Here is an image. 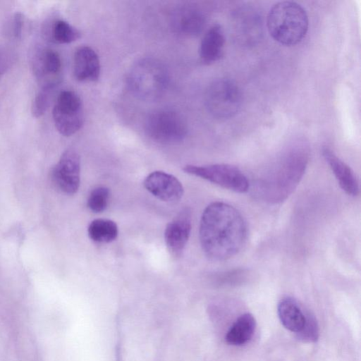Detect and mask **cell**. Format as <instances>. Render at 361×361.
<instances>
[{
	"instance_id": "1",
	"label": "cell",
	"mask_w": 361,
	"mask_h": 361,
	"mask_svg": "<svg viewBox=\"0 0 361 361\" xmlns=\"http://www.w3.org/2000/svg\"><path fill=\"white\" fill-rule=\"evenodd\" d=\"M247 235L246 222L232 205L214 202L204 210L199 235L205 255L214 261H224L237 255Z\"/></svg>"
},
{
	"instance_id": "2",
	"label": "cell",
	"mask_w": 361,
	"mask_h": 361,
	"mask_svg": "<svg viewBox=\"0 0 361 361\" xmlns=\"http://www.w3.org/2000/svg\"><path fill=\"white\" fill-rule=\"evenodd\" d=\"M310 149L304 141L289 146L279 160L259 178L257 195L271 203L285 200L296 188L307 168Z\"/></svg>"
},
{
	"instance_id": "3",
	"label": "cell",
	"mask_w": 361,
	"mask_h": 361,
	"mask_svg": "<svg viewBox=\"0 0 361 361\" xmlns=\"http://www.w3.org/2000/svg\"><path fill=\"white\" fill-rule=\"evenodd\" d=\"M270 35L281 44L293 46L300 42L308 30V17L298 3L290 1L275 4L267 16Z\"/></svg>"
},
{
	"instance_id": "4",
	"label": "cell",
	"mask_w": 361,
	"mask_h": 361,
	"mask_svg": "<svg viewBox=\"0 0 361 361\" xmlns=\"http://www.w3.org/2000/svg\"><path fill=\"white\" fill-rule=\"evenodd\" d=\"M169 80L167 69L160 61L146 59L139 61L131 68L128 83L135 96L152 101L164 94Z\"/></svg>"
},
{
	"instance_id": "5",
	"label": "cell",
	"mask_w": 361,
	"mask_h": 361,
	"mask_svg": "<svg viewBox=\"0 0 361 361\" xmlns=\"http://www.w3.org/2000/svg\"><path fill=\"white\" fill-rule=\"evenodd\" d=\"M242 97L236 84L227 78L214 81L207 89L205 104L211 114L218 118H229L241 106Z\"/></svg>"
},
{
	"instance_id": "6",
	"label": "cell",
	"mask_w": 361,
	"mask_h": 361,
	"mask_svg": "<svg viewBox=\"0 0 361 361\" xmlns=\"http://www.w3.org/2000/svg\"><path fill=\"white\" fill-rule=\"evenodd\" d=\"M183 171L186 173L200 177L224 188L236 192H245L250 183L245 174L237 167L226 164L204 166L185 165Z\"/></svg>"
},
{
	"instance_id": "7",
	"label": "cell",
	"mask_w": 361,
	"mask_h": 361,
	"mask_svg": "<svg viewBox=\"0 0 361 361\" xmlns=\"http://www.w3.org/2000/svg\"><path fill=\"white\" fill-rule=\"evenodd\" d=\"M145 130L151 139L162 144L177 143L187 134V126L182 116L169 109L150 114L145 122Z\"/></svg>"
},
{
	"instance_id": "8",
	"label": "cell",
	"mask_w": 361,
	"mask_h": 361,
	"mask_svg": "<svg viewBox=\"0 0 361 361\" xmlns=\"http://www.w3.org/2000/svg\"><path fill=\"white\" fill-rule=\"evenodd\" d=\"M53 120L56 130L63 136H71L82 127L84 120L80 97L75 92L59 93L53 108Z\"/></svg>"
},
{
	"instance_id": "9",
	"label": "cell",
	"mask_w": 361,
	"mask_h": 361,
	"mask_svg": "<svg viewBox=\"0 0 361 361\" xmlns=\"http://www.w3.org/2000/svg\"><path fill=\"white\" fill-rule=\"evenodd\" d=\"M231 30L234 39L243 46H252L262 36V21L259 13L251 7L236 9L232 16Z\"/></svg>"
},
{
	"instance_id": "10",
	"label": "cell",
	"mask_w": 361,
	"mask_h": 361,
	"mask_svg": "<svg viewBox=\"0 0 361 361\" xmlns=\"http://www.w3.org/2000/svg\"><path fill=\"white\" fill-rule=\"evenodd\" d=\"M52 180L55 185L64 193H75L80 182V159L76 151L67 149L61 155L54 167Z\"/></svg>"
},
{
	"instance_id": "11",
	"label": "cell",
	"mask_w": 361,
	"mask_h": 361,
	"mask_svg": "<svg viewBox=\"0 0 361 361\" xmlns=\"http://www.w3.org/2000/svg\"><path fill=\"white\" fill-rule=\"evenodd\" d=\"M143 185L153 196L169 203L179 201L184 192L181 183L176 176L161 171L149 173Z\"/></svg>"
},
{
	"instance_id": "12",
	"label": "cell",
	"mask_w": 361,
	"mask_h": 361,
	"mask_svg": "<svg viewBox=\"0 0 361 361\" xmlns=\"http://www.w3.org/2000/svg\"><path fill=\"white\" fill-rule=\"evenodd\" d=\"M191 231V219L188 212L180 213L169 222L164 231V240L173 257H180L188 243Z\"/></svg>"
},
{
	"instance_id": "13",
	"label": "cell",
	"mask_w": 361,
	"mask_h": 361,
	"mask_svg": "<svg viewBox=\"0 0 361 361\" xmlns=\"http://www.w3.org/2000/svg\"><path fill=\"white\" fill-rule=\"evenodd\" d=\"M73 75L80 82H94L99 78V59L91 47L82 46L76 49L73 57Z\"/></svg>"
},
{
	"instance_id": "14",
	"label": "cell",
	"mask_w": 361,
	"mask_h": 361,
	"mask_svg": "<svg viewBox=\"0 0 361 361\" xmlns=\"http://www.w3.org/2000/svg\"><path fill=\"white\" fill-rule=\"evenodd\" d=\"M322 154L341 188L349 195H357L360 191L359 183L351 168L329 147L323 148Z\"/></svg>"
},
{
	"instance_id": "15",
	"label": "cell",
	"mask_w": 361,
	"mask_h": 361,
	"mask_svg": "<svg viewBox=\"0 0 361 361\" xmlns=\"http://www.w3.org/2000/svg\"><path fill=\"white\" fill-rule=\"evenodd\" d=\"M225 37L221 25L211 26L204 35L200 47L201 61L207 65L219 61L224 52Z\"/></svg>"
},
{
	"instance_id": "16",
	"label": "cell",
	"mask_w": 361,
	"mask_h": 361,
	"mask_svg": "<svg viewBox=\"0 0 361 361\" xmlns=\"http://www.w3.org/2000/svg\"><path fill=\"white\" fill-rule=\"evenodd\" d=\"M278 315L282 325L288 330L300 333L306 321V313L298 302L290 296H286L278 304Z\"/></svg>"
},
{
	"instance_id": "17",
	"label": "cell",
	"mask_w": 361,
	"mask_h": 361,
	"mask_svg": "<svg viewBox=\"0 0 361 361\" xmlns=\"http://www.w3.org/2000/svg\"><path fill=\"white\" fill-rule=\"evenodd\" d=\"M256 327V321L250 313L240 315L228 331L225 339L232 345H243L252 337Z\"/></svg>"
},
{
	"instance_id": "18",
	"label": "cell",
	"mask_w": 361,
	"mask_h": 361,
	"mask_svg": "<svg viewBox=\"0 0 361 361\" xmlns=\"http://www.w3.org/2000/svg\"><path fill=\"white\" fill-rule=\"evenodd\" d=\"M175 26L182 33L197 35L204 29L205 20L203 14L192 7H185L178 12Z\"/></svg>"
},
{
	"instance_id": "19",
	"label": "cell",
	"mask_w": 361,
	"mask_h": 361,
	"mask_svg": "<svg viewBox=\"0 0 361 361\" xmlns=\"http://www.w3.org/2000/svg\"><path fill=\"white\" fill-rule=\"evenodd\" d=\"M87 233L94 242L108 243L116 239L118 229L116 222L112 220L97 219L89 224Z\"/></svg>"
},
{
	"instance_id": "20",
	"label": "cell",
	"mask_w": 361,
	"mask_h": 361,
	"mask_svg": "<svg viewBox=\"0 0 361 361\" xmlns=\"http://www.w3.org/2000/svg\"><path fill=\"white\" fill-rule=\"evenodd\" d=\"M38 75H51L55 77L59 75L61 70V60L57 52L53 50L44 51L37 65Z\"/></svg>"
},
{
	"instance_id": "21",
	"label": "cell",
	"mask_w": 361,
	"mask_h": 361,
	"mask_svg": "<svg viewBox=\"0 0 361 361\" xmlns=\"http://www.w3.org/2000/svg\"><path fill=\"white\" fill-rule=\"evenodd\" d=\"M80 32L68 22L59 20L53 25L52 39L59 44H69L80 37Z\"/></svg>"
},
{
	"instance_id": "22",
	"label": "cell",
	"mask_w": 361,
	"mask_h": 361,
	"mask_svg": "<svg viewBox=\"0 0 361 361\" xmlns=\"http://www.w3.org/2000/svg\"><path fill=\"white\" fill-rule=\"evenodd\" d=\"M56 85H42L36 94L32 105V114L36 118L41 117L47 111L51 97L52 92Z\"/></svg>"
},
{
	"instance_id": "23",
	"label": "cell",
	"mask_w": 361,
	"mask_h": 361,
	"mask_svg": "<svg viewBox=\"0 0 361 361\" xmlns=\"http://www.w3.org/2000/svg\"><path fill=\"white\" fill-rule=\"evenodd\" d=\"M109 196L110 191L108 188L104 186L94 188L87 198L88 208L94 213L104 211L108 206Z\"/></svg>"
},
{
	"instance_id": "24",
	"label": "cell",
	"mask_w": 361,
	"mask_h": 361,
	"mask_svg": "<svg viewBox=\"0 0 361 361\" xmlns=\"http://www.w3.org/2000/svg\"><path fill=\"white\" fill-rule=\"evenodd\" d=\"M298 338L305 341L315 342L319 337V327L315 317L306 312V321L302 331L298 334Z\"/></svg>"
},
{
	"instance_id": "25",
	"label": "cell",
	"mask_w": 361,
	"mask_h": 361,
	"mask_svg": "<svg viewBox=\"0 0 361 361\" xmlns=\"http://www.w3.org/2000/svg\"><path fill=\"white\" fill-rule=\"evenodd\" d=\"M247 272L245 269H233L220 274L217 280L223 283H235L246 278Z\"/></svg>"
},
{
	"instance_id": "26",
	"label": "cell",
	"mask_w": 361,
	"mask_h": 361,
	"mask_svg": "<svg viewBox=\"0 0 361 361\" xmlns=\"http://www.w3.org/2000/svg\"><path fill=\"white\" fill-rule=\"evenodd\" d=\"M11 63V55L5 49L0 48V79Z\"/></svg>"
},
{
	"instance_id": "27",
	"label": "cell",
	"mask_w": 361,
	"mask_h": 361,
	"mask_svg": "<svg viewBox=\"0 0 361 361\" xmlns=\"http://www.w3.org/2000/svg\"><path fill=\"white\" fill-rule=\"evenodd\" d=\"M23 26V16L18 12L16 13L13 19V35L16 39H19L22 35Z\"/></svg>"
}]
</instances>
